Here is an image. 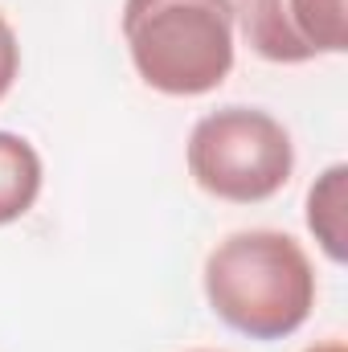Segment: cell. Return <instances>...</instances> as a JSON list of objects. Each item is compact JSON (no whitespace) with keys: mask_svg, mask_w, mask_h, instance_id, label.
<instances>
[{"mask_svg":"<svg viewBox=\"0 0 348 352\" xmlns=\"http://www.w3.org/2000/svg\"><path fill=\"white\" fill-rule=\"evenodd\" d=\"M123 37L140 78L160 94H209L234 70L230 0H127Z\"/></svg>","mask_w":348,"mask_h":352,"instance_id":"cell-2","label":"cell"},{"mask_svg":"<svg viewBox=\"0 0 348 352\" xmlns=\"http://www.w3.org/2000/svg\"><path fill=\"white\" fill-rule=\"evenodd\" d=\"M209 307L250 340H283L316 307V270L303 246L279 230H242L205 263Z\"/></svg>","mask_w":348,"mask_h":352,"instance_id":"cell-1","label":"cell"},{"mask_svg":"<svg viewBox=\"0 0 348 352\" xmlns=\"http://www.w3.org/2000/svg\"><path fill=\"white\" fill-rule=\"evenodd\" d=\"M242 37L266 62H312L320 54H345L348 0H230Z\"/></svg>","mask_w":348,"mask_h":352,"instance_id":"cell-4","label":"cell"},{"mask_svg":"<svg viewBox=\"0 0 348 352\" xmlns=\"http://www.w3.org/2000/svg\"><path fill=\"white\" fill-rule=\"evenodd\" d=\"M41 192V156L29 140L0 131V226L25 217Z\"/></svg>","mask_w":348,"mask_h":352,"instance_id":"cell-5","label":"cell"},{"mask_svg":"<svg viewBox=\"0 0 348 352\" xmlns=\"http://www.w3.org/2000/svg\"><path fill=\"white\" fill-rule=\"evenodd\" d=\"M295 168L291 135L279 119L254 107H226L205 115L188 135V173L193 180L238 205L274 197Z\"/></svg>","mask_w":348,"mask_h":352,"instance_id":"cell-3","label":"cell"},{"mask_svg":"<svg viewBox=\"0 0 348 352\" xmlns=\"http://www.w3.org/2000/svg\"><path fill=\"white\" fill-rule=\"evenodd\" d=\"M345 180H348V168L332 164L307 192V226H312L316 242L328 250L332 263H345V205H348Z\"/></svg>","mask_w":348,"mask_h":352,"instance_id":"cell-6","label":"cell"},{"mask_svg":"<svg viewBox=\"0 0 348 352\" xmlns=\"http://www.w3.org/2000/svg\"><path fill=\"white\" fill-rule=\"evenodd\" d=\"M17 70H21V45H17V33H12V25L0 16V98L12 90Z\"/></svg>","mask_w":348,"mask_h":352,"instance_id":"cell-7","label":"cell"},{"mask_svg":"<svg viewBox=\"0 0 348 352\" xmlns=\"http://www.w3.org/2000/svg\"><path fill=\"white\" fill-rule=\"evenodd\" d=\"M307 352H348L340 340H324V344H316V349H307Z\"/></svg>","mask_w":348,"mask_h":352,"instance_id":"cell-8","label":"cell"}]
</instances>
